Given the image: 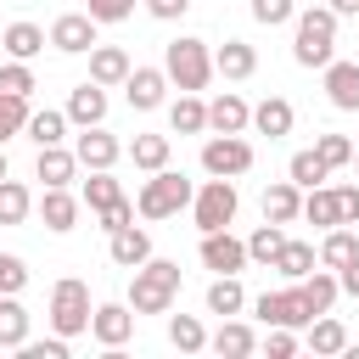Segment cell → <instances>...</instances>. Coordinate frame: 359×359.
I'll return each mask as SVG.
<instances>
[{"instance_id": "obj_1", "label": "cell", "mask_w": 359, "mask_h": 359, "mask_svg": "<svg viewBox=\"0 0 359 359\" xmlns=\"http://www.w3.org/2000/svg\"><path fill=\"white\" fill-rule=\"evenodd\" d=\"M180 280H185V275H180V264L151 252L140 269H129V297H123V303H129L135 314H168V309H174V297H180Z\"/></svg>"}, {"instance_id": "obj_2", "label": "cell", "mask_w": 359, "mask_h": 359, "mask_svg": "<svg viewBox=\"0 0 359 359\" xmlns=\"http://www.w3.org/2000/svg\"><path fill=\"white\" fill-rule=\"evenodd\" d=\"M337 11L331 6H303L292 17V62L297 67H325L337 56Z\"/></svg>"}, {"instance_id": "obj_3", "label": "cell", "mask_w": 359, "mask_h": 359, "mask_svg": "<svg viewBox=\"0 0 359 359\" xmlns=\"http://www.w3.org/2000/svg\"><path fill=\"white\" fill-rule=\"evenodd\" d=\"M163 73L174 90H208L213 84V45L196 34H180L163 45Z\"/></svg>"}, {"instance_id": "obj_4", "label": "cell", "mask_w": 359, "mask_h": 359, "mask_svg": "<svg viewBox=\"0 0 359 359\" xmlns=\"http://www.w3.org/2000/svg\"><path fill=\"white\" fill-rule=\"evenodd\" d=\"M191 196H196V185H191L180 168H157V174H146V185L135 191V213H140V219H174L180 208H191Z\"/></svg>"}, {"instance_id": "obj_5", "label": "cell", "mask_w": 359, "mask_h": 359, "mask_svg": "<svg viewBox=\"0 0 359 359\" xmlns=\"http://www.w3.org/2000/svg\"><path fill=\"white\" fill-rule=\"evenodd\" d=\"M90 309H95V303H90V286H84L79 275H62V280L50 286L45 325H50L56 337H67V342H73V337H84V331H90Z\"/></svg>"}, {"instance_id": "obj_6", "label": "cell", "mask_w": 359, "mask_h": 359, "mask_svg": "<svg viewBox=\"0 0 359 359\" xmlns=\"http://www.w3.org/2000/svg\"><path fill=\"white\" fill-rule=\"evenodd\" d=\"M236 208H241V191H236V180H219V174H208V180L196 185V196H191L196 230H230Z\"/></svg>"}, {"instance_id": "obj_7", "label": "cell", "mask_w": 359, "mask_h": 359, "mask_svg": "<svg viewBox=\"0 0 359 359\" xmlns=\"http://www.w3.org/2000/svg\"><path fill=\"white\" fill-rule=\"evenodd\" d=\"M247 168H252V140L247 135H208L202 140V174L241 180Z\"/></svg>"}, {"instance_id": "obj_8", "label": "cell", "mask_w": 359, "mask_h": 359, "mask_svg": "<svg viewBox=\"0 0 359 359\" xmlns=\"http://www.w3.org/2000/svg\"><path fill=\"white\" fill-rule=\"evenodd\" d=\"M252 314H258L264 325H292V331H303V325L314 320V309H309V297H303V286H297V280H286L280 292L252 297Z\"/></svg>"}, {"instance_id": "obj_9", "label": "cell", "mask_w": 359, "mask_h": 359, "mask_svg": "<svg viewBox=\"0 0 359 359\" xmlns=\"http://www.w3.org/2000/svg\"><path fill=\"white\" fill-rule=\"evenodd\" d=\"M196 258H202V269H213V275H241V269H247V241L230 236V230H202Z\"/></svg>"}, {"instance_id": "obj_10", "label": "cell", "mask_w": 359, "mask_h": 359, "mask_svg": "<svg viewBox=\"0 0 359 359\" xmlns=\"http://www.w3.org/2000/svg\"><path fill=\"white\" fill-rule=\"evenodd\" d=\"M95 28H101V22H95L90 11H62V17L50 22V34H45V39H50V50H62V56H90Z\"/></svg>"}, {"instance_id": "obj_11", "label": "cell", "mask_w": 359, "mask_h": 359, "mask_svg": "<svg viewBox=\"0 0 359 359\" xmlns=\"http://www.w3.org/2000/svg\"><path fill=\"white\" fill-rule=\"evenodd\" d=\"M73 157H79V168H118L123 140H118L107 123H90V129L73 135Z\"/></svg>"}, {"instance_id": "obj_12", "label": "cell", "mask_w": 359, "mask_h": 359, "mask_svg": "<svg viewBox=\"0 0 359 359\" xmlns=\"http://www.w3.org/2000/svg\"><path fill=\"white\" fill-rule=\"evenodd\" d=\"M135 320H140V314H135L129 303H95V309H90V337H95L101 348H123V342L135 337Z\"/></svg>"}, {"instance_id": "obj_13", "label": "cell", "mask_w": 359, "mask_h": 359, "mask_svg": "<svg viewBox=\"0 0 359 359\" xmlns=\"http://www.w3.org/2000/svg\"><path fill=\"white\" fill-rule=\"evenodd\" d=\"M168 73L163 67H129V79H123V101L135 107V112H157L163 101H168Z\"/></svg>"}, {"instance_id": "obj_14", "label": "cell", "mask_w": 359, "mask_h": 359, "mask_svg": "<svg viewBox=\"0 0 359 359\" xmlns=\"http://www.w3.org/2000/svg\"><path fill=\"white\" fill-rule=\"evenodd\" d=\"M79 213H84V202H79L67 185H45V196H39V219H45L50 236H67V230L79 224Z\"/></svg>"}, {"instance_id": "obj_15", "label": "cell", "mask_w": 359, "mask_h": 359, "mask_svg": "<svg viewBox=\"0 0 359 359\" xmlns=\"http://www.w3.org/2000/svg\"><path fill=\"white\" fill-rule=\"evenodd\" d=\"M320 73H325V101L337 112H359V62H337L331 56Z\"/></svg>"}, {"instance_id": "obj_16", "label": "cell", "mask_w": 359, "mask_h": 359, "mask_svg": "<svg viewBox=\"0 0 359 359\" xmlns=\"http://www.w3.org/2000/svg\"><path fill=\"white\" fill-rule=\"evenodd\" d=\"M67 123L73 129H90V123H107V90L95 84V79H84V84H73V95H67Z\"/></svg>"}, {"instance_id": "obj_17", "label": "cell", "mask_w": 359, "mask_h": 359, "mask_svg": "<svg viewBox=\"0 0 359 359\" xmlns=\"http://www.w3.org/2000/svg\"><path fill=\"white\" fill-rule=\"evenodd\" d=\"M129 67H135V62H129L123 45H101V39L90 45V79H95L101 90H118V84L129 79Z\"/></svg>"}, {"instance_id": "obj_18", "label": "cell", "mask_w": 359, "mask_h": 359, "mask_svg": "<svg viewBox=\"0 0 359 359\" xmlns=\"http://www.w3.org/2000/svg\"><path fill=\"white\" fill-rule=\"evenodd\" d=\"M213 73L230 79V84H241V79L258 73V50L247 39H224V45H213Z\"/></svg>"}, {"instance_id": "obj_19", "label": "cell", "mask_w": 359, "mask_h": 359, "mask_svg": "<svg viewBox=\"0 0 359 359\" xmlns=\"http://www.w3.org/2000/svg\"><path fill=\"white\" fill-rule=\"evenodd\" d=\"M247 123H252V107H247L236 90H224V95L208 101V129H213V135H247Z\"/></svg>"}, {"instance_id": "obj_20", "label": "cell", "mask_w": 359, "mask_h": 359, "mask_svg": "<svg viewBox=\"0 0 359 359\" xmlns=\"http://www.w3.org/2000/svg\"><path fill=\"white\" fill-rule=\"evenodd\" d=\"M34 180H45V185H73V180H79L73 146H34Z\"/></svg>"}, {"instance_id": "obj_21", "label": "cell", "mask_w": 359, "mask_h": 359, "mask_svg": "<svg viewBox=\"0 0 359 359\" xmlns=\"http://www.w3.org/2000/svg\"><path fill=\"white\" fill-rule=\"evenodd\" d=\"M107 258H112L118 269H140V264L151 258V236H146L140 224H123V230L107 236Z\"/></svg>"}, {"instance_id": "obj_22", "label": "cell", "mask_w": 359, "mask_h": 359, "mask_svg": "<svg viewBox=\"0 0 359 359\" xmlns=\"http://www.w3.org/2000/svg\"><path fill=\"white\" fill-rule=\"evenodd\" d=\"M292 123H297V112H292V101L286 95H264L258 107H252V135H269V140H280V135H292Z\"/></svg>"}, {"instance_id": "obj_23", "label": "cell", "mask_w": 359, "mask_h": 359, "mask_svg": "<svg viewBox=\"0 0 359 359\" xmlns=\"http://www.w3.org/2000/svg\"><path fill=\"white\" fill-rule=\"evenodd\" d=\"M208 348H213L219 359H247V353H258V331H252L247 320H236V314H230V320L208 337Z\"/></svg>"}, {"instance_id": "obj_24", "label": "cell", "mask_w": 359, "mask_h": 359, "mask_svg": "<svg viewBox=\"0 0 359 359\" xmlns=\"http://www.w3.org/2000/svg\"><path fill=\"white\" fill-rule=\"evenodd\" d=\"M264 219H269V224H297V219H303V191H297L292 180L264 185Z\"/></svg>"}, {"instance_id": "obj_25", "label": "cell", "mask_w": 359, "mask_h": 359, "mask_svg": "<svg viewBox=\"0 0 359 359\" xmlns=\"http://www.w3.org/2000/svg\"><path fill=\"white\" fill-rule=\"evenodd\" d=\"M168 129L174 135H208V101L196 90H180V101H168Z\"/></svg>"}, {"instance_id": "obj_26", "label": "cell", "mask_w": 359, "mask_h": 359, "mask_svg": "<svg viewBox=\"0 0 359 359\" xmlns=\"http://www.w3.org/2000/svg\"><path fill=\"white\" fill-rule=\"evenodd\" d=\"M123 157H129L140 174H157V168H168V157H174V140H168V135H135V140L123 146Z\"/></svg>"}, {"instance_id": "obj_27", "label": "cell", "mask_w": 359, "mask_h": 359, "mask_svg": "<svg viewBox=\"0 0 359 359\" xmlns=\"http://www.w3.org/2000/svg\"><path fill=\"white\" fill-rule=\"evenodd\" d=\"M45 45H50V39H45V28H39V22H6V34H0V50H6V56H17V62H34Z\"/></svg>"}, {"instance_id": "obj_28", "label": "cell", "mask_w": 359, "mask_h": 359, "mask_svg": "<svg viewBox=\"0 0 359 359\" xmlns=\"http://www.w3.org/2000/svg\"><path fill=\"white\" fill-rule=\"evenodd\" d=\"M359 252V224H331L325 236H320V247H314V258L325 264V269H337V264H348Z\"/></svg>"}, {"instance_id": "obj_29", "label": "cell", "mask_w": 359, "mask_h": 359, "mask_svg": "<svg viewBox=\"0 0 359 359\" xmlns=\"http://www.w3.org/2000/svg\"><path fill=\"white\" fill-rule=\"evenodd\" d=\"M303 342H309L314 353H342V348H348V325L325 309V314H314V320L303 325Z\"/></svg>"}, {"instance_id": "obj_30", "label": "cell", "mask_w": 359, "mask_h": 359, "mask_svg": "<svg viewBox=\"0 0 359 359\" xmlns=\"http://www.w3.org/2000/svg\"><path fill=\"white\" fill-rule=\"evenodd\" d=\"M28 325H34V314L17 303V292H0V348H22L28 342Z\"/></svg>"}, {"instance_id": "obj_31", "label": "cell", "mask_w": 359, "mask_h": 359, "mask_svg": "<svg viewBox=\"0 0 359 359\" xmlns=\"http://www.w3.org/2000/svg\"><path fill=\"white\" fill-rule=\"evenodd\" d=\"M67 112H56V107H39V112H28V123H22V135L34 140V146H62L67 140Z\"/></svg>"}, {"instance_id": "obj_32", "label": "cell", "mask_w": 359, "mask_h": 359, "mask_svg": "<svg viewBox=\"0 0 359 359\" xmlns=\"http://www.w3.org/2000/svg\"><path fill=\"white\" fill-rule=\"evenodd\" d=\"M247 309V292H241V275H213L208 280V314H219V320H230V314H241Z\"/></svg>"}, {"instance_id": "obj_33", "label": "cell", "mask_w": 359, "mask_h": 359, "mask_svg": "<svg viewBox=\"0 0 359 359\" xmlns=\"http://www.w3.org/2000/svg\"><path fill=\"white\" fill-rule=\"evenodd\" d=\"M303 219H309L314 230H331V224H342L337 185H314V191H303Z\"/></svg>"}, {"instance_id": "obj_34", "label": "cell", "mask_w": 359, "mask_h": 359, "mask_svg": "<svg viewBox=\"0 0 359 359\" xmlns=\"http://www.w3.org/2000/svg\"><path fill=\"white\" fill-rule=\"evenodd\" d=\"M314 264H320V258H314V247H309V241H292V236H286V241H280V252H275V264H269V269H275V275H280V280H303V275H309V269H314Z\"/></svg>"}, {"instance_id": "obj_35", "label": "cell", "mask_w": 359, "mask_h": 359, "mask_svg": "<svg viewBox=\"0 0 359 359\" xmlns=\"http://www.w3.org/2000/svg\"><path fill=\"white\" fill-rule=\"evenodd\" d=\"M123 196V185L112 180V168H90V180H84V191H79V202L90 208V213H101V208H112Z\"/></svg>"}, {"instance_id": "obj_36", "label": "cell", "mask_w": 359, "mask_h": 359, "mask_svg": "<svg viewBox=\"0 0 359 359\" xmlns=\"http://www.w3.org/2000/svg\"><path fill=\"white\" fill-rule=\"evenodd\" d=\"M28 213H34V191L6 174V180H0V224H22Z\"/></svg>"}, {"instance_id": "obj_37", "label": "cell", "mask_w": 359, "mask_h": 359, "mask_svg": "<svg viewBox=\"0 0 359 359\" xmlns=\"http://www.w3.org/2000/svg\"><path fill=\"white\" fill-rule=\"evenodd\" d=\"M280 241H286V224H269V219H264V224L247 236V264H264V269H269L275 252H280Z\"/></svg>"}, {"instance_id": "obj_38", "label": "cell", "mask_w": 359, "mask_h": 359, "mask_svg": "<svg viewBox=\"0 0 359 359\" xmlns=\"http://www.w3.org/2000/svg\"><path fill=\"white\" fill-rule=\"evenodd\" d=\"M168 342H174L180 353H202V348H208V325H202L196 314H168Z\"/></svg>"}, {"instance_id": "obj_39", "label": "cell", "mask_w": 359, "mask_h": 359, "mask_svg": "<svg viewBox=\"0 0 359 359\" xmlns=\"http://www.w3.org/2000/svg\"><path fill=\"white\" fill-rule=\"evenodd\" d=\"M286 180H292L297 191H314V185H325V180H331V168H325V163L314 157V146H309V151H297V157L286 163Z\"/></svg>"}, {"instance_id": "obj_40", "label": "cell", "mask_w": 359, "mask_h": 359, "mask_svg": "<svg viewBox=\"0 0 359 359\" xmlns=\"http://www.w3.org/2000/svg\"><path fill=\"white\" fill-rule=\"evenodd\" d=\"M34 90H39L34 67L17 62V56H6V62H0V95H34Z\"/></svg>"}, {"instance_id": "obj_41", "label": "cell", "mask_w": 359, "mask_h": 359, "mask_svg": "<svg viewBox=\"0 0 359 359\" xmlns=\"http://www.w3.org/2000/svg\"><path fill=\"white\" fill-rule=\"evenodd\" d=\"M314 157L337 174V168H348V163H353V140H348V135H314Z\"/></svg>"}, {"instance_id": "obj_42", "label": "cell", "mask_w": 359, "mask_h": 359, "mask_svg": "<svg viewBox=\"0 0 359 359\" xmlns=\"http://www.w3.org/2000/svg\"><path fill=\"white\" fill-rule=\"evenodd\" d=\"M28 112H34V107H28V95H0V146L22 135V123H28Z\"/></svg>"}, {"instance_id": "obj_43", "label": "cell", "mask_w": 359, "mask_h": 359, "mask_svg": "<svg viewBox=\"0 0 359 359\" xmlns=\"http://www.w3.org/2000/svg\"><path fill=\"white\" fill-rule=\"evenodd\" d=\"M247 11H252V22L280 28V22H292V17H297V0H247Z\"/></svg>"}, {"instance_id": "obj_44", "label": "cell", "mask_w": 359, "mask_h": 359, "mask_svg": "<svg viewBox=\"0 0 359 359\" xmlns=\"http://www.w3.org/2000/svg\"><path fill=\"white\" fill-rule=\"evenodd\" d=\"M264 353H269V359H292V353H297V331H292V325H269Z\"/></svg>"}, {"instance_id": "obj_45", "label": "cell", "mask_w": 359, "mask_h": 359, "mask_svg": "<svg viewBox=\"0 0 359 359\" xmlns=\"http://www.w3.org/2000/svg\"><path fill=\"white\" fill-rule=\"evenodd\" d=\"M67 348H73V342H67V337H56V331H50V337H45V342H22V348H17V353H22V359H67Z\"/></svg>"}, {"instance_id": "obj_46", "label": "cell", "mask_w": 359, "mask_h": 359, "mask_svg": "<svg viewBox=\"0 0 359 359\" xmlns=\"http://www.w3.org/2000/svg\"><path fill=\"white\" fill-rule=\"evenodd\" d=\"M28 286V264L17 252H0V292H22Z\"/></svg>"}, {"instance_id": "obj_47", "label": "cell", "mask_w": 359, "mask_h": 359, "mask_svg": "<svg viewBox=\"0 0 359 359\" xmlns=\"http://www.w3.org/2000/svg\"><path fill=\"white\" fill-rule=\"evenodd\" d=\"M95 219H101V230L112 236V230H123V224H135V202H129V196H118V202H112V208H101Z\"/></svg>"}, {"instance_id": "obj_48", "label": "cell", "mask_w": 359, "mask_h": 359, "mask_svg": "<svg viewBox=\"0 0 359 359\" xmlns=\"http://www.w3.org/2000/svg\"><path fill=\"white\" fill-rule=\"evenodd\" d=\"M95 22H123V17H135V0H90L84 6Z\"/></svg>"}, {"instance_id": "obj_49", "label": "cell", "mask_w": 359, "mask_h": 359, "mask_svg": "<svg viewBox=\"0 0 359 359\" xmlns=\"http://www.w3.org/2000/svg\"><path fill=\"white\" fill-rule=\"evenodd\" d=\"M146 11H151L157 22H180V17L191 11V0H146Z\"/></svg>"}, {"instance_id": "obj_50", "label": "cell", "mask_w": 359, "mask_h": 359, "mask_svg": "<svg viewBox=\"0 0 359 359\" xmlns=\"http://www.w3.org/2000/svg\"><path fill=\"white\" fill-rule=\"evenodd\" d=\"M337 292H342V297H359V252H353L348 264H337Z\"/></svg>"}, {"instance_id": "obj_51", "label": "cell", "mask_w": 359, "mask_h": 359, "mask_svg": "<svg viewBox=\"0 0 359 359\" xmlns=\"http://www.w3.org/2000/svg\"><path fill=\"white\" fill-rule=\"evenodd\" d=\"M337 208H342V224H359V185H337Z\"/></svg>"}, {"instance_id": "obj_52", "label": "cell", "mask_w": 359, "mask_h": 359, "mask_svg": "<svg viewBox=\"0 0 359 359\" xmlns=\"http://www.w3.org/2000/svg\"><path fill=\"white\" fill-rule=\"evenodd\" d=\"M325 6H331L337 17H353V11H359V0H325Z\"/></svg>"}, {"instance_id": "obj_53", "label": "cell", "mask_w": 359, "mask_h": 359, "mask_svg": "<svg viewBox=\"0 0 359 359\" xmlns=\"http://www.w3.org/2000/svg\"><path fill=\"white\" fill-rule=\"evenodd\" d=\"M6 174H11V168H6V146H0V180H6Z\"/></svg>"}, {"instance_id": "obj_54", "label": "cell", "mask_w": 359, "mask_h": 359, "mask_svg": "<svg viewBox=\"0 0 359 359\" xmlns=\"http://www.w3.org/2000/svg\"><path fill=\"white\" fill-rule=\"evenodd\" d=\"M348 168H353V174H359V146H353V163H348Z\"/></svg>"}, {"instance_id": "obj_55", "label": "cell", "mask_w": 359, "mask_h": 359, "mask_svg": "<svg viewBox=\"0 0 359 359\" xmlns=\"http://www.w3.org/2000/svg\"><path fill=\"white\" fill-rule=\"evenodd\" d=\"M353 22H359V11H353Z\"/></svg>"}]
</instances>
